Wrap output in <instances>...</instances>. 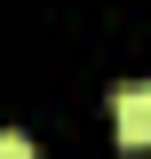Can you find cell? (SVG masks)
<instances>
[{
	"label": "cell",
	"instance_id": "obj_1",
	"mask_svg": "<svg viewBox=\"0 0 151 159\" xmlns=\"http://www.w3.org/2000/svg\"><path fill=\"white\" fill-rule=\"evenodd\" d=\"M112 127H119L127 151H151V80H127L112 96Z\"/></svg>",
	"mask_w": 151,
	"mask_h": 159
},
{
	"label": "cell",
	"instance_id": "obj_2",
	"mask_svg": "<svg viewBox=\"0 0 151 159\" xmlns=\"http://www.w3.org/2000/svg\"><path fill=\"white\" fill-rule=\"evenodd\" d=\"M0 159H40V143L16 135V127H0Z\"/></svg>",
	"mask_w": 151,
	"mask_h": 159
}]
</instances>
